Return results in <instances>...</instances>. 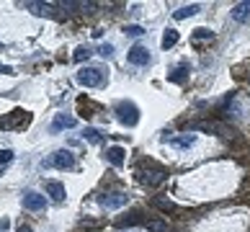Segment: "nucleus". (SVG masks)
<instances>
[{"instance_id": "nucleus-11", "label": "nucleus", "mask_w": 250, "mask_h": 232, "mask_svg": "<svg viewBox=\"0 0 250 232\" xmlns=\"http://www.w3.org/2000/svg\"><path fill=\"white\" fill-rule=\"evenodd\" d=\"M142 211H132V214H126V217H122V219H119L116 222V227H137V225H142Z\"/></svg>"}, {"instance_id": "nucleus-21", "label": "nucleus", "mask_w": 250, "mask_h": 232, "mask_svg": "<svg viewBox=\"0 0 250 232\" xmlns=\"http://www.w3.org/2000/svg\"><path fill=\"white\" fill-rule=\"evenodd\" d=\"M83 137H85L90 145H101V139H104V137H101V132H98V129H93V127H85Z\"/></svg>"}, {"instance_id": "nucleus-10", "label": "nucleus", "mask_w": 250, "mask_h": 232, "mask_svg": "<svg viewBox=\"0 0 250 232\" xmlns=\"http://www.w3.org/2000/svg\"><path fill=\"white\" fill-rule=\"evenodd\" d=\"M232 18L237 23H245L248 18H250V0H245V3H237L235 8H232Z\"/></svg>"}, {"instance_id": "nucleus-22", "label": "nucleus", "mask_w": 250, "mask_h": 232, "mask_svg": "<svg viewBox=\"0 0 250 232\" xmlns=\"http://www.w3.org/2000/svg\"><path fill=\"white\" fill-rule=\"evenodd\" d=\"M152 207L163 209V211H173V209H175V204H173L170 199H152Z\"/></svg>"}, {"instance_id": "nucleus-29", "label": "nucleus", "mask_w": 250, "mask_h": 232, "mask_svg": "<svg viewBox=\"0 0 250 232\" xmlns=\"http://www.w3.org/2000/svg\"><path fill=\"white\" fill-rule=\"evenodd\" d=\"M16 232H34V230H31V227H29V225H21V227H18V230H16Z\"/></svg>"}, {"instance_id": "nucleus-17", "label": "nucleus", "mask_w": 250, "mask_h": 232, "mask_svg": "<svg viewBox=\"0 0 250 232\" xmlns=\"http://www.w3.org/2000/svg\"><path fill=\"white\" fill-rule=\"evenodd\" d=\"M163 49H170V46H175V44H178V31H175V29H168V31H165L163 34Z\"/></svg>"}, {"instance_id": "nucleus-13", "label": "nucleus", "mask_w": 250, "mask_h": 232, "mask_svg": "<svg viewBox=\"0 0 250 232\" xmlns=\"http://www.w3.org/2000/svg\"><path fill=\"white\" fill-rule=\"evenodd\" d=\"M47 193L54 199V201H62L64 196H67V191H64V186L57 183V181H47Z\"/></svg>"}, {"instance_id": "nucleus-15", "label": "nucleus", "mask_w": 250, "mask_h": 232, "mask_svg": "<svg viewBox=\"0 0 250 232\" xmlns=\"http://www.w3.org/2000/svg\"><path fill=\"white\" fill-rule=\"evenodd\" d=\"M196 13H199V5H196V3H191V5H181L178 11L173 13V18H175V21H183V18L196 16Z\"/></svg>"}, {"instance_id": "nucleus-3", "label": "nucleus", "mask_w": 250, "mask_h": 232, "mask_svg": "<svg viewBox=\"0 0 250 232\" xmlns=\"http://www.w3.org/2000/svg\"><path fill=\"white\" fill-rule=\"evenodd\" d=\"M126 201H129V196L124 191H108V193H101L98 196V204L104 209H122V207H126Z\"/></svg>"}, {"instance_id": "nucleus-5", "label": "nucleus", "mask_w": 250, "mask_h": 232, "mask_svg": "<svg viewBox=\"0 0 250 232\" xmlns=\"http://www.w3.org/2000/svg\"><path fill=\"white\" fill-rule=\"evenodd\" d=\"M191 129H201V132H211V134H219V137H232V129H229V124L217 122V119H209V122L191 124Z\"/></svg>"}, {"instance_id": "nucleus-23", "label": "nucleus", "mask_w": 250, "mask_h": 232, "mask_svg": "<svg viewBox=\"0 0 250 232\" xmlns=\"http://www.w3.org/2000/svg\"><path fill=\"white\" fill-rule=\"evenodd\" d=\"M90 54H93V52H90L88 46H78V49H75V54H72V60H75V62H83V60H88Z\"/></svg>"}, {"instance_id": "nucleus-8", "label": "nucleus", "mask_w": 250, "mask_h": 232, "mask_svg": "<svg viewBox=\"0 0 250 232\" xmlns=\"http://www.w3.org/2000/svg\"><path fill=\"white\" fill-rule=\"evenodd\" d=\"M126 60L132 62V64H147V62H150V49H147V46H142V44H137V46H132V49H129Z\"/></svg>"}, {"instance_id": "nucleus-9", "label": "nucleus", "mask_w": 250, "mask_h": 232, "mask_svg": "<svg viewBox=\"0 0 250 232\" xmlns=\"http://www.w3.org/2000/svg\"><path fill=\"white\" fill-rule=\"evenodd\" d=\"M124 155H126L124 147L114 145V147H108V150H106V160H108L111 165H116V168H122V165H124Z\"/></svg>"}, {"instance_id": "nucleus-2", "label": "nucleus", "mask_w": 250, "mask_h": 232, "mask_svg": "<svg viewBox=\"0 0 250 232\" xmlns=\"http://www.w3.org/2000/svg\"><path fill=\"white\" fill-rule=\"evenodd\" d=\"M137 175H140V181L147 183L150 189H157V186H163L168 181V173L163 168H142V170H137Z\"/></svg>"}, {"instance_id": "nucleus-27", "label": "nucleus", "mask_w": 250, "mask_h": 232, "mask_svg": "<svg viewBox=\"0 0 250 232\" xmlns=\"http://www.w3.org/2000/svg\"><path fill=\"white\" fill-rule=\"evenodd\" d=\"M98 52L104 54V57H111V52H114V46H111V44H104V46H101Z\"/></svg>"}, {"instance_id": "nucleus-1", "label": "nucleus", "mask_w": 250, "mask_h": 232, "mask_svg": "<svg viewBox=\"0 0 250 232\" xmlns=\"http://www.w3.org/2000/svg\"><path fill=\"white\" fill-rule=\"evenodd\" d=\"M116 119L124 127H137L140 124V108L132 101H122V104H116Z\"/></svg>"}, {"instance_id": "nucleus-14", "label": "nucleus", "mask_w": 250, "mask_h": 232, "mask_svg": "<svg viewBox=\"0 0 250 232\" xmlns=\"http://www.w3.org/2000/svg\"><path fill=\"white\" fill-rule=\"evenodd\" d=\"M193 142H196V137L193 134H183V137H173L170 145L178 147V150H188V147H193Z\"/></svg>"}, {"instance_id": "nucleus-6", "label": "nucleus", "mask_w": 250, "mask_h": 232, "mask_svg": "<svg viewBox=\"0 0 250 232\" xmlns=\"http://www.w3.org/2000/svg\"><path fill=\"white\" fill-rule=\"evenodd\" d=\"M23 207L29 211H44L47 209V199H44L42 193H36V191H26L23 193Z\"/></svg>"}, {"instance_id": "nucleus-26", "label": "nucleus", "mask_w": 250, "mask_h": 232, "mask_svg": "<svg viewBox=\"0 0 250 232\" xmlns=\"http://www.w3.org/2000/svg\"><path fill=\"white\" fill-rule=\"evenodd\" d=\"M129 36H142L145 34V29H142V26H126V29H124Z\"/></svg>"}, {"instance_id": "nucleus-20", "label": "nucleus", "mask_w": 250, "mask_h": 232, "mask_svg": "<svg viewBox=\"0 0 250 232\" xmlns=\"http://www.w3.org/2000/svg\"><path fill=\"white\" fill-rule=\"evenodd\" d=\"M186 78H188V67H186V64H181V67H175V70L170 72V75H168V80H170V83H183Z\"/></svg>"}, {"instance_id": "nucleus-4", "label": "nucleus", "mask_w": 250, "mask_h": 232, "mask_svg": "<svg viewBox=\"0 0 250 232\" xmlns=\"http://www.w3.org/2000/svg\"><path fill=\"white\" fill-rule=\"evenodd\" d=\"M78 83L80 85H85V88H96L104 83V70L101 67H83L78 72Z\"/></svg>"}, {"instance_id": "nucleus-16", "label": "nucleus", "mask_w": 250, "mask_h": 232, "mask_svg": "<svg viewBox=\"0 0 250 232\" xmlns=\"http://www.w3.org/2000/svg\"><path fill=\"white\" fill-rule=\"evenodd\" d=\"M211 39H214V34H211L209 29H196V31L191 34V42L196 44V46L204 44V42H211Z\"/></svg>"}, {"instance_id": "nucleus-18", "label": "nucleus", "mask_w": 250, "mask_h": 232, "mask_svg": "<svg viewBox=\"0 0 250 232\" xmlns=\"http://www.w3.org/2000/svg\"><path fill=\"white\" fill-rule=\"evenodd\" d=\"M23 8H31L36 16H49L52 13V5L49 3H23Z\"/></svg>"}, {"instance_id": "nucleus-19", "label": "nucleus", "mask_w": 250, "mask_h": 232, "mask_svg": "<svg viewBox=\"0 0 250 232\" xmlns=\"http://www.w3.org/2000/svg\"><path fill=\"white\" fill-rule=\"evenodd\" d=\"M147 232H168V222L165 219H147Z\"/></svg>"}, {"instance_id": "nucleus-12", "label": "nucleus", "mask_w": 250, "mask_h": 232, "mask_svg": "<svg viewBox=\"0 0 250 232\" xmlns=\"http://www.w3.org/2000/svg\"><path fill=\"white\" fill-rule=\"evenodd\" d=\"M75 124H78L75 116H64V114H60V116L52 122V129H54V132H60V129H72Z\"/></svg>"}, {"instance_id": "nucleus-25", "label": "nucleus", "mask_w": 250, "mask_h": 232, "mask_svg": "<svg viewBox=\"0 0 250 232\" xmlns=\"http://www.w3.org/2000/svg\"><path fill=\"white\" fill-rule=\"evenodd\" d=\"M13 160V150H0V165H8Z\"/></svg>"}, {"instance_id": "nucleus-7", "label": "nucleus", "mask_w": 250, "mask_h": 232, "mask_svg": "<svg viewBox=\"0 0 250 232\" xmlns=\"http://www.w3.org/2000/svg\"><path fill=\"white\" fill-rule=\"evenodd\" d=\"M52 165L54 168H62V170H72L75 168V155H72L70 150H60V152H54Z\"/></svg>"}, {"instance_id": "nucleus-28", "label": "nucleus", "mask_w": 250, "mask_h": 232, "mask_svg": "<svg viewBox=\"0 0 250 232\" xmlns=\"http://www.w3.org/2000/svg\"><path fill=\"white\" fill-rule=\"evenodd\" d=\"M8 227H11V219L3 217V219H0V232H8Z\"/></svg>"}, {"instance_id": "nucleus-24", "label": "nucleus", "mask_w": 250, "mask_h": 232, "mask_svg": "<svg viewBox=\"0 0 250 232\" xmlns=\"http://www.w3.org/2000/svg\"><path fill=\"white\" fill-rule=\"evenodd\" d=\"M18 116H26V111H18ZM29 122V119H23V124ZM13 127V122L11 119H0V129H11Z\"/></svg>"}]
</instances>
